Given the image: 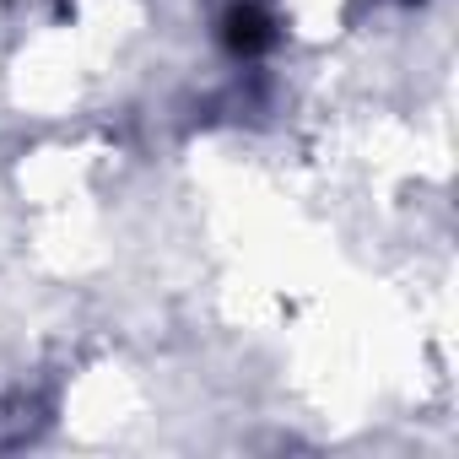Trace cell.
Wrapping results in <instances>:
<instances>
[{"label": "cell", "instance_id": "cell-1", "mask_svg": "<svg viewBox=\"0 0 459 459\" xmlns=\"http://www.w3.org/2000/svg\"><path fill=\"white\" fill-rule=\"evenodd\" d=\"M276 39H281V22H276V12L265 0H233V6L221 12V44L233 55H244V60L265 55Z\"/></svg>", "mask_w": 459, "mask_h": 459}]
</instances>
